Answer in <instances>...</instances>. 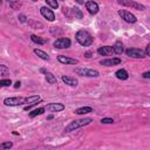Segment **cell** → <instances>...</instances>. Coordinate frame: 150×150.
<instances>
[{
    "label": "cell",
    "instance_id": "cell-1",
    "mask_svg": "<svg viewBox=\"0 0 150 150\" xmlns=\"http://www.w3.org/2000/svg\"><path fill=\"white\" fill-rule=\"evenodd\" d=\"M93 122V118L90 117H87V118H80V120H74L71 121L64 129L66 132H70V131H75L76 129L79 128H82V127H86L88 124H90Z\"/></svg>",
    "mask_w": 150,
    "mask_h": 150
},
{
    "label": "cell",
    "instance_id": "cell-2",
    "mask_svg": "<svg viewBox=\"0 0 150 150\" xmlns=\"http://www.w3.org/2000/svg\"><path fill=\"white\" fill-rule=\"evenodd\" d=\"M75 38H76V41H77L81 46H84V47L90 46V45L93 43V41H94V39H93V36L90 35V33L87 32V30H84V29H80V30L76 33Z\"/></svg>",
    "mask_w": 150,
    "mask_h": 150
},
{
    "label": "cell",
    "instance_id": "cell-3",
    "mask_svg": "<svg viewBox=\"0 0 150 150\" xmlns=\"http://www.w3.org/2000/svg\"><path fill=\"white\" fill-rule=\"evenodd\" d=\"M75 73L81 76H87V77H97L100 73L95 69H88V68H76Z\"/></svg>",
    "mask_w": 150,
    "mask_h": 150
},
{
    "label": "cell",
    "instance_id": "cell-4",
    "mask_svg": "<svg viewBox=\"0 0 150 150\" xmlns=\"http://www.w3.org/2000/svg\"><path fill=\"white\" fill-rule=\"evenodd\" d=\"M117 2L122 6H127V7H131L134 9H138V11H144L145 7L136 1H131V0H117Z\"/></svg>",
    "mask_w": 150,
    "mask_h": 150
},
{
    "label": "cell",
    "instance_id": "cell-5",
    "mask_svg": "<svg viewBox=\"0 0 150 150\" xmlns=\"http://www.w3.org/2000/svg\"><path fill=\"white\" fill-rule=\"evenodd\" d=\"M118 14H120V16H121L125 22L135 23V22L137 21L136 16H135L132 13H130V12H128V11H125V9H120V11H118Z\"/></svg>",
    "mask_w": 150,
    "mask_h": 150
},
{
    "label": "cell",
    "instance_id": "cell-6",
    "mask_svg": "<svg viewBox=\"0 0 150 150\" xmlns=\"http://www.w3.org/2000/svg\"><path fill=\"white\" fill-rule=\"evenodd\" d=\"M125 53L129 57H134V59H143L145 56V52L138 48H129L127 49Z\"/></svg>",
    "mask_w": 150,
    "mask_h": 150
},
{
    "label": "cell",
    "instance_id": "cell-7",
    "mask_svg": "<svg viewBox=\"0 0 150 150\" xmlns=\"http://www.w3.org/2000/svg\"><path fill=\"white\" fill-rule=\"evenodd\" d=\"M25 100L23 97H7L4 100V103L6 105H9V107H13V105H21V104H25Z\"/></svg>",
    "mask_w": 150,
    "mask_h": 150
},
{
    "label": "cell",
    "instance_id": "cell-8",
    "mask_svg": "<svg viewBox=\"0 0 150 150\" xmlns=\"http://www.w3.org/2000/svg\"><path fill=\"white\" fill-rule=\"evenodd\" d=\"M70 40L68 38H60L57 40L54 41V47L59 48V49H66L68 47H70Z\"/></svg>",
    "mask_w": 150,
    "mask_h": 150
},
{
    "label": "cell",
    "instance_id": "cell-9",
    "mask_svg": "<svg viewBox=\"0 0 150 150\" xmlns=\"http://www.w3.org/2000/svg\"><path fill=\"white\" fill-rule=\"evenodd\" d=\"M40 12H41L42 16L46 18L47 20H49V21H54V20H55V14H54L53 11L49 9L48 7H45V6L41 7V8H40Z\"/></svg>",
    "mask_w": 150,
    "mask_h": 150
},
{
    "label": "cell",
    "instance_id": "cell-10",
    "mask_svg": "<svg viewBox=\"0 0 150 150\" xmlns=\"http://www.w3.org/2000/svg\"><path fill=\"white\" fill-rule=\"evenodd\" d=\"M46 110L48 111H52V112H59V111H62L64 109V105L62 103H49L47 104L46 107Z\"/></svg>",
    "mask_w": 150,
    "mask_h": 150
},
{
    "label": "cell",
    "instance_id": "cell-11",
    "mask_svg": "<svg viewBox=\"0 0 150 150\" xmlns=\"http://www.w3.org/2000/svg\"><path fill=\"white\" fill-rule=\"evenodd\" d=\"M86 8L88 9V12L90 14H96L98 12V5L97 2H95L94 0H89L86 2Z\"/></svg>",
    "mask_w": 150,
    "mask_h": 150
},
{
    "label": "cell",
    "instance_id": "cell-12",
    "mask_svg": "<svg viewBox=\"0 0 150 150\" xmlns=\"http://www.w3.org/2000/svg\"><path fill=\"white\" fill-rule=\"evenodd\" d=\"M57 60L61 63H64V64H77L79 63V60L73 59V57H68V56H64V55H59Z\"/></svg>",
    "mask_w": 150,
    "mask_h": 150
},
{
    "label": "cell",
    "instance_id": "cell-13",
    "mask_svg": "<svg viewBox=\"0 0 150 150\" xmlns=\"http://www.w3.org/2000/svg\"><path fill=\"white\" fill-rule=\"evenodd\" d=\"M97 53L102 56H109L114 53V47H110V46H103V47H100L97 49Z\"/></svg>",
    "mask_w": 150,
    "mask_h": 150
},
{
    "label": "cell",
    "instance_id": "cell-14",
    "mask_svg": "<svg viewBox=\"0 0 150 150\" xmlns=\"http://www.w3.org/2000/svg\"><path fill=\"white\" fill-rule=\"evenodd\" d=\"M100 63H101L102 66H107V67H110V66H116V64H120V63H121V59H118V57L105 59V60L100 61Z\"/></svg>",
    "mask_w": 150,
    "mask_h": 150
},
{
    "label": "cell",
    "instance_id": "cell-15",
    "mask_svg": "<svg viewBox=\"0 0 150 150\" xmlns=\"http://www.w3.org/2000/svg\"><path fill=\"white\" fill-rule=\"evenodd\" d=\"M40 71L45 74L46 80H47V82H48V83H50V84H55V83H56V77H55L50 71H48V70H46V69H43V68H41V69H40Z\"/></svg>",
    "mask_w": 150,
    "mask_h": 150
},
{
    "label": "cell",
    "instance_id": "cell-16",
    "mask_svg": "<svg viewBox=\"0 0 150 150\" xmlns=\"http://www.w3.org/2000/svg\"><path fill=\"white\" fill-rule=\"evenodd\" d=\"M62 81H63L66 84L70 86V87H76V86H77V80H76L75 77H71V76L63 75V76H62Z\"/></svg>",
    "mask_w": 150,
    "mask_h": 150
},
{
    "label": "cell",
    "instance_id": "cell-17",
    "mask_svg": "<svg viewBox=\"0 0 150 150\" xmlns=\"http://www.w3.org/2000/svg\"><path fill=\"white\" fill-rule=\"evenodd\" d=\"M115 75H116V77L120 79V80H127V79L129 77V74H128V71H127L125 69H118V70L115 73Z\"/></svg>",
    "mask_w": 150,
    "mask_h": 150
},
{
    "label": "cell",
    "instance_id": "cell-18",
    "mask_svg": "<svg viewBox=\"0 0 150 150\" xmlns=\"http://www.w3.org/2000/svg\"><path fill=\"white\" fill-rule=\"evenodd\" d=\"M91 111H93V108H90V107H81V108H77L74 112L77 115H84V114H89Z\"/></svg>",
    "mask_w": 150,
    "mask_h": 150
},
{
    "label": "cell",
    "instance_id": "cell-19",
    "mask_svg": "<svg viewBox=\"0 0 150 150\" xmlns=\"http://www.w3.org/2000/svg\"><path fill=\"white\" fill-rule=\"evenodd\" d=\"M114 53H116L117 55L123 53V43L121 41H116L114 45Z\"/></svg>",
    "mask_w": 150,
    "mask_h": 150
},
{
    "label": "cell",
    "instance_id": "cell-20",
    "mask_svg": "<svg viewBox=\"0 0 150 150\" xmlns=\"http://www.w3.org/2000/svg\"><path fill=\"white\" fill-rule=\"evenodd\" d=\"M34 53H35L40 59H42V60H46V61H48V60H49L48 54H47V53H45V52H43V50H41V49H34Z\"/></svg>",
    "mask_w": 150,
    "mask_h": 150
},
{
    "label": "cell",
    "instance_id": "cell-21",
    "mask_svg": "<svg viewBox=\"0 0 150 150\" xmlns=\"http://www.w3.org/2000/svg\"><path fill=\"white\" fill-rule=\"evenodd\" d=\"M30 40L33 41V42H35V43H38V45H43L45 42H46V40H43V39H41L40 36H38V35H32L30 36Z\"/></svg>",
    "mask_w": 150,
    "mask_h": 150
},
{
    "label": "cell",
    "instance_id": "cell-22",
    "mask_svg": "<svg viewBox=\"0 0 150 150\" xmlns=\"http://www.w3.org/2000/svg\"><path fill=\"white\" fill-rule=\"evenodd\" d=\"M45 110H46V108H45V107H43V108H38V109L33 110V111L29 114V116H30V117H35V116H38V115L43 114V112H45Z\"/></svg>",
    "mask_w": 150,
    "mask_h": 150
},
{
    "label": "cell",
    "instance_id": "cell-23",
    "mask_svg": "<svg viewBox=\"0 0 150 150\" xmlns=\"http://www.w3.org/2000/svg\"><path fill=\"white\" fill-rule=\"evenodd\" d=\"M73 13H74L75 18H77V19H82V18H83L82 12H81L80 8H77V7H74V8H73Z\"/></svg>",
    "mask_w": 150,
    "mask_h": 150
},
{
    "label": "cell",
    "instance_id": "cell-24",
    "mask_svg": "<svg viewBox=\"0 0 150 150\" xmlns=\"http://www.w3.org/2000/svg\"><path fill=\"white\" fill-rule=\"evenodd\" d=\"M47 2V5H49L52 8H57L59 7V4L56 0H45Z\"/></svg>",
    "mask_w": 150,
    "mask_h": 150
},
{
    "label": "cell",
    "instance_id": "cell-25",
    "mask_svg": "<svg viewBox=\"0 0 150 150\" xmlns=\"http://www.w3.org/2000/svg\"><path fill=\"white\" fill-rule=\"evenodd\" d=\"M12 146H13V143H12V142H4V143L0 144V148H1L2 150L9 149V148H12Z\"/></svg>",
    "mask_w": 150,
    "mask_h": 150
},
{
    "label": "cell",
    "instance_id": "cell-26",
    "mask_svg": "<svg viewBox=\"0 0 150 150\" xmlns=\"http://www.w3.org/2000/svg\"><path fill=\"white\" fill-rule=\"evenodd\" d=\"M7 74H8L7 67H6L5 64H1V66H0V75H1V76H5V75H7Z\"/></svg>",
    "mask_w": 150,
    "mask_h": 150
},
{
    "label": "cell",
    "instance_id": "cell-27",
    "mask_svg": "<svg viewBox=\"0 0 150 150\" xmlns=\"http://www.w3.org/2000/svg\"><path fill=\"white\" fill-rule=\"evenodd\" d=\"M12 84V81L8 79V80H5V79H2L1 81H0V86H2V87H7V86H11Z\"/></svg>",
    "mask_w": 150,
    "mask_h": 150
},
{
    "label": "cell",
    "instance_id": "cell-28",
    "mask_svg": "<svg viewBox=\"0 0 150 150\" xmlns=\"http://www.w3.org/2000/svg\"><path fill=\"white\" fill-rule=\"evenodd\" d=\"M101 123H103V124H110V123H114V120L110 118V117H104V118L101 120Z\"/></svg>",
    "mask_w": 150,
    "mask_h": 150
},
{
    "label": "cell",
    "instance_id": "cell-29",
    "mask_svg": "<svg viewBox=\"0 0 150 150\" xmlns=\"http://www.w3.org/2000/svg\"><path fill=\"white\" fill-rule=\"evenodd\" d=\"M9 5H11V7H12L13 9H19V8H20V6H21V4H20V2H13V1H11V2H9Z\"/></svg>",
    "mask_w": 150,
    "mask_h": 150
},
{
    "label": "cell",
    "instance_id": "cell-30",
    "mask_svg": "<svg viewBox=\"0 0 150 150\" xmlns=\"http://www.w3.org/2000/svg\"><path fill=\"white\" fill-rule=\"evenodd\" d=\"M19 20H20L21 22H26V21H27V18H26V15L20 14V15H19Z\"/></svg>",
    "mask_w": 150,
    "mask_h": 150
},
{
    "label": "cell",
    "instance_id": "cell-31",
    "mask_svg": "<svg viewBox=\"0 0 150 150\" xmlns=\"http://www.w3.org/2000/svg\"><path fill=\"white\" fill-rule=\"evenodd\" d=\"M144 79H150V70L149 71H145V73H143V75H142Z\"/></svg>",
    "mask_w": 150,
    "mask_h": 150
},
{
    "label": "cell",
    "instance_id": "cell-32",
    "mask_svg": "<svg viewBox=\"0 0 150 150\" xmlns=\"http://www.w3.org/2000/svg\"><path fill=\"white\" fill-rule=\"evenodd\" d=\"M145 54H146L148 56H150V45L146 47V49H145Z\"/></svg>",
    "mask_w": 150,
    "mask_h": 150
},
{
    "label": "cell",
    "instance_id": "cell-33",
    "mask_svg": "<svg viewBox=\"0 0 150 150\" xmlns=\"http://www.w3.org/2000/svg\"><path fill=\"white\" fill-rule=\"evenodd\" d=\"M20 86H21V83H20L19 81H18V82H15V84H14V87H15V88H19Z\"/></svg>",
    "mask_w": 150,
    "mask_h": 150
},
{
    "label": "cell",
    "instance_id": "cell-34",
    "mask_svg": "<svg viewBox=\"0 0 150 150\" xmlns=\"http://www.w3.org/2000/svg\"><path fill=\"white\" fill-rule=\"evenodd\" d=\"M75 1H76L79 5H83V4H84V1H83V0H75Z\"/></svg>",
    "mask_w": 150,
    "mask_h": 150
},
{
    "label": "cell",
    "instance_id": "cell-35",
    "mask_svg": "<svg viewBox=\"0 0 150 150\" xmlns=\"http://www.w3.org/2000/svg\"><path fill=\"white\" fill-rule=\"evenodd\" d=\"M86 57H91V53L90 52H87L86 53Z\"/></svg>",
    "mask_w": 150,
    "mask_h": 150
},
{
    "label": "cell",
    "instance_id": "cell-36",
    "mask_svg": "<svg viewBox=\"0 0 150 150\" xmlns=\"http://www.w3.org/2000/svg\"><path fill=\"white\" fill-rule=\"evenodd\" d=\"M32 1H38V0H32Z\"/></svg>",
    "mask_w": 150,
    "mask_h": 150
}]
</instances>
